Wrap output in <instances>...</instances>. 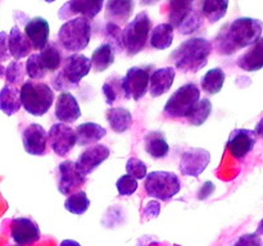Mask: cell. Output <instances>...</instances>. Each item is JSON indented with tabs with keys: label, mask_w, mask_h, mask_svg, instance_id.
Listing matches in <instances>:
<instances>
[{
	"label": "cell",
	"mask_w": 263,
	"mask_h": 246,
	"mask_svg": "<svg viewBox=\"0 0 263 246\" xmlns=\"http://www.w3.org/2000/svg\"><path fill=\"white\" fill-rule=\"evenodd\" d=\"M263 22L251 17H241L229 23L216 37V49L222 55H231L236 50L252 46L261 38Z\"/></svg>",
	"instance_id": "6da1fadb"
},
{
	"label": "cell",
	"mask_w": 263,
	"mask_h": 246,
	"mask_svg": "<svg viewBox=\"0 0 263 246\" xmlns=\"http://www.w3.org/2000/svg\"><path fill=\"white\" fill-rule=\"evenodd\" d=\"M212 53V44L203 37H193L180 44L171 58L175 67L182 72L197 73L204 68Z\"/></svg>",
	"instance_id": "7a4b0ae2"
},
{
	"label": "cell",
	"mask_w": 263,
	"mask_h": 246,
	"mask_svg": "<svg viewBox=\"0 0 263 246\" xmlns=\"http://www.w3.org/2000/svg\"><path fill=\"white\" fill-rule=\"evenodd\" d=\"M91 68V60L86 55L69 54L63 59L62 67L51 79V85L58 91L68 92V90L77 87L81 79L90 73Z\"/></svg>",
	"instance_id": "3957f363"
},
{
	"label": "cell",
	"mask_w": 263,
	"mask_h": 246,
	"mask_svg": "<svg viewBox=\"0 0 263 246\" xmlns=\"http://www.w3.org/2000/svg\"><path fill=\"white\" fill-rule=\"evenodd\" d=\"M20 97L26 112L35 117H41L53 105L54 92L49 85L30 79L21 86Z\"/></svg>",
	"instance_id": "277c9868"
},
{
	"label": "cell",
	"mask_w": 263,
	"mask_h": 246,
	"mask_svg": "<svg viewBox=\"0 0 263 246\" xmlns=\"http://www.w3.org/2000/svg\"><path fill=\"white\" fill-rule=\"evenodd\" d=\"M91 37V23L84 17L67 20L58 31V43L67 51H81L89 45Z\"/></svg>",
	"instance_id": "5b68a950"
},
{
	"label": "cell",
	"mask_w": 263,
	"mask_h": 246,
	"mask_svg": "<svg viewBox=\"0 0 263 246\" xmlns=\"http://www.w3.org/2000/svg\"><path fill=\"white\" fill-rule=\"evenodd\" d=\"M152 31V19L146 12H140L122 30L123 49L130 56L136 55L145 48Z\"/></svg>",
	"instance_id": "8992f818"
},
{
	"label": "cell",
	"mask_w": 263,
	"mask_h": 246,
	"mask_svg": "<svg viewBox=\"0 0 263 246\" xmlns=\"http://www.w3.org/2000/svg\"><path fill=\"white\" fill-rule=\"evenodd\" d=\"M199 100V87L194 82H189L179 87L170 96L164 105V113L171 118H187Z\"/></svg>",
	"instance_id": "52a82bcc"
},
{
	"label": "cell",
	"mask_w": 263,
	"mask_h": 246,
	"mask_svg": "<svg viewBox=\"0 0 263 246\" xmlns=\"http://www.w3.org/2000/svg\"><path fill=\"white\" fill-rule=\"evenodd\" d=\"M144 189L151 197L167 201L179 194L181 190V182L172 172L156 171L146 174Z\"/></svg>",
	"instance_id": "ba28073f"
},
{
	"label": "cell",
	"mask_w": 263,
	"mask_h": 246,
	"mask_svg": "<svg viewBox=\"0 0 263 246\" xmlns=\"http://www.w3.org/2000/svg\"><path fill=\"white\" fill-rule=\"evenodd\" d=\"M151 67H131L125 77H122V87L126 99L140 100L149 90Z\"/></svg>",
	"instance_id": "9c48e42d"
},
{
	"label": "cell",
	"mask_w": 263,
	"mask_h": 246,
	"mask_svg": "<svg viewBox=\"0 0 263 246\" xmlns=\"http://www.w3.org/2000/svg\"><path fill=\"white\" fill-rule=\"evenodd\" d=\"M211 161L210 151L202 148H189L180 156V172L184 176L199 177Z\"/></svg>",
	"instance_id": "30bf717a"
},
{
	"label": "cell",
	"mask_w": 263,
	"mask_h": 246,
	"mask_svg": "<svg viewBox=\"0 0 263 246\" xmlns=\"http://www.w3.org/2000/svg\"><path fill=\"white\" fill-rule=\"evenodd\" d=\"M48 142L58 156H66L76 145V131L64 123L51 126L48 133Z\"/></svg>",
	"instance_id": "8fae6325"
},
{
	"label": "cell",
	"mask_w": 263,
	"mask_h": 246,
	"mask_svg": "<svg viewBox=\"0 0 263 246\" xmlns=\"http://www.w3.org/2000/svg\"><path fill=\"white\" fill-rule=\"evenodd\" d=\"M109 149L103 144H95L89 146L86 150L77 158L74 161V167L82 176H89L95 171L102 163H104L109 158Z\"/></svg>",
	"instance_id": "7c38bea8"
},
{
	"label": "cell",
	"mask_w": 263,
	"mask_h": 246,
	"mask_svg": "<svg viewBox=\"0 0 263 246\" xmlns=\"http://www.w3.org/2000/svg\"><path fill=\"white\" fill-rule=\"evenodd\" d=\"M257 144L254 131L248 128H236L231 131L228 140V150L236 159H243L251 153Z\"/></svg>",
	"instance_id": "4fadbf2b"
},
{
	"label": "cell",
	"mask_w": 263,
	"mask_h": 246,
	"mask_svg": "<svg viewBox=\"0 0 263 246\" xmlns=\"http://www.w3.org/2000/svg\"><path fill=\"white\" fill-rule=\"evenodd\" d=\"M10 235L17 245H32L40 240L41 232L39 225L30 218L18 217L10 223Z\"/></svg>",
	"instance_id": "5bb4252c"
},
{
	"label": "cell",
	"mask_w": 263,
	"mask_h": 246,
	"mask_svg": "<svg viewBox=\"0 0 263 246\" xmlns=\"http://www.w3.org/2000/svg\"><path fill=\"white\" fill-rule=\"evenodd\" d=\"M103 5H104V3L102 0H97V2H90V0H72V2H67L59 9L58 17L61 19L66 20L73 17V15H80V17H84L90 20L99 14Z\"/></svg>",
	"instance_id": "9a60e30c"
},
{
	"label": "cell",
	"mask_w": 263,
	"mask_h": 246,
	"mask_svg": "<svg viewBox=\"0 0 263 246\" xmlns=\"http://www.w3.org/2000/svg\"><path fill=\"white\" fill-rule=\"evenodd\" d=\"M59 182L58 190L63 195H71L76 192L80 187L84 186L86 177L82 176L74 167V161L64 160L59 164Z\"/></svg>",
	"instance_id": "2e32d148"
},
{
	"label": "cell",
	"mask_w": 263,
	"mask_h": 246,
	"mask_svg": "<svg viewBox=\"0 0 263 246\" xmlns=\"http://www.w3.org/2000/svg\"><path fill=\"white\" fill-rule=\"evenodd\" d=\"M22 142L26 153L31 155H44L48 146V132L37 123L28 125L22 132Z\"/></svg>",
	"instance_id": "e0dca14e"
},
{
	"label": "cell",
	"mask_w": 263,
	"mask_h": 246,
	"mask_svg": "<svg viewBox=\"0 0 263 246\" xmlns=\"http://www.w3.org/2000/svg\"><path fill=\"white\" fill-rule=\"evenodd\" d=\"M25 35L30 41L33 50H43L49 43L50 26L45 18L35 17L26 23Z\"/></svg>",
	"instance_id": "ac0fdd59"
},
{
	"label": "cell",
	"mask_w": 263,
	"mask_h": 246,
	"mask_svg": "<svg viewBox=\"0 0 263 246\" xmlns=\"http://www.w3.org/2000/svg\"><path fill=\"white\" fill-rule=\"evenodd\" d=\"M55 117L64 123H73L81 117V108L71 92L59 94L55 102Z\"/></svg>",
	"instance_id": "d6986e66"
},
{
	"label": "cell",
	"mask_w": 263,
	"mask_h": 246,
	"mask_svg": "<svg viewBox=\"0 0 263 246\" xmlns=\"http://www.w3.org/2000/svg\"><path fill=\"white\" fill-rule=\"evenodd\" d=\"M133 0H110L105 4V19L113 25H127L134 12Z\"/></svg>",
	"instance_id": "ffe728a7"
},
{
	"label": "cell",
	"mask_w": 263,
	"mask_h": 246,
	"mask_svg": "<svg viewBox=\"0 0 263 246\" xmlns=\"http://www.w3.org/2000/svg\"><path fill=\"white\" fill-rule=\"evenodd\" d=\"M175 72L174 67H163L158 68L151 74L149 79V92L153 97H159L163 94L170 91L175 81Z\"/></svg>",
	"instance_id": "44dd1931"
},
{
	"label": "cell",
	"mask_w": 263,
	"mask_h": 246,
	"mask_svg": "<svg viewBox=\"0 0 263 246\" xmlns=\"http://www.w3.org/2000/svg\"><path fill=\"white\" fill-rule=\"evenodd\" d=\"M8 49H9L10 56H13L14 60H21V59L26 58L32 51V46H31L28 38L26 37L25 32L21 31V28L17 26L12 27L9 35H8Z\"/></svg>",
	"instance_id": "7402d4cb"
},
{
	"label": "cell",
	"mask_w": 263,
	"mask_h": 246,
	"mask_svg": "<svg viewBox=\"0 0 263 246\" xmlns=\"http://www.w3.org/2000/svg\"><path fill=\"white\" fill-rule=\"evenodd\" d=\"M236 64L246 72H257L263 68V36L249 48L248 51L239 56Z\"/></svg>",
	"instance_id": "603a6c76"
},
{
	"label": "cell",
	"mask_w": 263,
	"mask_h": 246,
	"mask_svg": "<svg viewBox=\"0 0 263 246\" xmlns=\"http://www.w3.org/2000/svg\"><path fill=\"white\" fill-rule=\"evenodd\" d=\"M74 131H76V144L80 146H91V144L98 142L107 135V130L94 122L81 123Z\"/></svg>",
	"instance_id": "cb8c5ba5"
},
{
	"label": "cell",
	"mask_w": 263,
	"mask_h": 246,
	"mask_svg": "<svg viewBox=\"0 0 263 246\" xmlns=\"http://www.w3.org/2000/svg\"><path fill=\"white\" fill-rule=\"evenodd\" d=\"M37 56L46 73H53V72L59 71L62 63H63L62 50L58 48L55 43L46 44L45 48L39 51Z\"/></svg>",
	"instance_id": "d4e9b609"
},
{
	"label": "cell",
	"mask_w": 263,
	"mask_h": 246,
	"mask_svg": "<svg viewBox=\"0 0 263 246\" xmlns=\"http://www.w3.org/2000/svg\"><path fill=\"white\" fill-rule=\"evenodd\" d=\"M144 146L145 151L154 159L166 158L170 151L168 142L162 132L158 131H151L144 137Z\"/></svg>",
	"instance_id": "484cf974"
},
{
	"label": "cell",
	"mask_w": 263,
	"mask_h": 246,
	"mask_svg": "<svg viewBox=\"0 0 263 246\" xmlns=\"http://www.w3.org/2000/svg\"><path fill=\"white\" fill-rule=\"evenodd\" d=\"M105 117L110 128L117 133L126 132L133 126V115L126 108H110L105 112Z\"/></svg>",
	"instance_id": "4316f807"
},
{
	"label": "cell",
	"mask_w": 263,
	"mask_h": 246,
	"mask_svg": "<svg viewBox=\"0 0 263 246\" xmlns=\"http://www.w3.org/2000/svg\"><path fill=\"white\" fill-rule=\"evenodd\" d=\"M20 89L5 84L0 90V110L7 115H13L21 109Z\"/></svg>",
	"instance_id": "83f0119b"
},
{
	"label": "cell",
	"mask_w": 263,
	"mask_h": 246,
	"mask_svg": "<svg viewBox=\"0 0 263 246\" xmlns=\"http://www.w3.org/2000/svg\"><path fill=\"white\" fill-rule=\"evenodd\" d=\"M174 27L170 23H161L152 30L149 43L152 48L157 50H164L170 48L174 41Z\"/></svg>",
	"instance_id": "f1b7e54d"
},
{
	"label": "cell",
	"mask_w": 263,
	"mask_h": 246,
	"mask_svg": "<svg viewBox=\"0 0 263 246\" xmlns=\"http://www.w3.org/2000/svg\"><path fill=\"white\" fill-rule=\"evenodd\" d=\"M91 67L95 72H103L115 63V49L108 43L98 46L91 55Z\"/></svg>",
	"instance_id": "f546056e"
},
{
	"label": "cell",
	"mask_w": 263,
	"mask_h": 246,
	"mask_svg": "<svg viewBox=\"0 0 263 246\" xmlns=\"http://www.w3.org/2000/svg\"><path fill=\"white\" fill-rule=\"evenodd\" d=\"M226 73L221 68H212L202 77L200 86L203 91L210 95H216L222 90L225 84Z\"/></svg>",
	"instance_id": "4dcf8cb0"
},
{
	"label": "cell",
	"mask_w": 263,
	"mask_h": 246,
	"mask_svg": "<svg viewBox=\"0 0 263 246\" xmlns=\"http://www.w3.org/2000/svg\"><path fill=\"white\" fill-rule=\"evenodd\" d=\"M229 2L226 0H205L202 3L200 14L207 18L211 23H216L226 15Z\"/></svg>",
	"instance_id": "1f68e13d"
},
{
	"label": "cell",
	"mask_w": 263,
	"mask_h": 246,
	"mask_svg": "<svg viewBox=\"0 0 263 246\" xmlns=\"http://www.w3.org/2000/svg\"><path fill=\"white\" fill-rule=\"evenodd\" d=\"M194 7L192 2H186V0H180V2H170V9H168V20L170 25L175 28H179L184 18L186 17L190 9Z\"/></svg>",
	"instance_id": "d6a6232c"
},
{
	"label": "cell",
	"mask_w": 263,
	"mask_h": 246,
	"mask_svg": "<svg viewBox=\"0 0 263 246\" xmlns=\"http://www.w3.org/2000/svg\"><path fill=\"white\" fill-rule=\"evenodd\" d=\"M103 94H104L105 101L108 105H113L120 99H126L122 87V78L117 76L108 78L103 85Z\"/></svg>",
	"instance_id": "836d02e7"
},
{
	"label": "cell",
	"mask_w": 263,
	"mask_h": 246,
	"mask_svg": "<svg viewBox=\"0 0 263 246\" xmlns=\"http://www.w3.org/2000/svg\"><path fill=\"white\" fill-rule=\"evenodd\" d=\"M90 200L87 197L85 191H76L73 194L69 195L64 202V208L68 210L69 213L76 215H81L89 209Z\"/></svg>",
	"instance_id": "e575fe53"
},
{
	"label": "cell",
	"mask_w": 263,
	"mask_h": 246,
	"mask_svg": "<svg viewBox=\"0 0 263 246\" xmlns=\"http://www.w3.org/2000/svg\"><path fill=\"white\" fill-rule=\"evenodd\" d=\"M211 112H212V102L208 97H203L195 105L193 112L187 117V120L193 126H202L210 118Z\"/></svg>",
	"instance_id": "d590c367"
},
{
	"label": "cell",
	"mask_w": 263,
	"mask_h": 246,
	"mask_svg": "<svg viewBox=\"0 0 263 246\" xmlns=\"http://www.w3.org/2000/svg\"><path fill=\"white\" fill-rule=\"evenodd\" d=\"M25 74H26V67L22 61L13 60L8 64L5 68V79H7V85L10 86H22L25 84Z\"/></svg>",
	"instance_id": "8d00e7d4"
},
{
	"label": "cell",
	"mask_w": 263,
	"mask_h": 246,
	"mask_svg": "<svg viewBox=\"0 0 263 246\" xmlns=\"http://www.w3.org/2000/svg\"><path fill=\"white\" fill-rule=\"evenodd\" d=\"M203 26V17L200 14V12H198L194 7L190 9V12L187 13L186 17L184 18V20L181 22V25L179 26L177 31L182 35H192L193 32H197L200 27Z\"/></svg>",
	"instance_id": "74e56055"
},
{
	"label": "cell",
	"mask_w": 263,
	"mask_h": 246,
	"mask_svg": "<svg viewBox=\"0 0 263 246\" xmlns=\"http://www.w3.org/2000/svg\"><path fill=\"white\" fill-rule=\"evenodd\" d=\"M25 67H26V74H27L32 81H35V79H43L44 77L48 74L45 72V69L43 68V66H41L40 60H39L37 53L31 54V55L28 56Z\"/></svg>",
	"instance_id": "f35d334b"
},
{
	"label": "cell",
	"mask_w": 263,
	"mask_h": 246,
	"mask_svg": "<svg viewBox=\"0 0 263 246\" xmlns=\"http://www.w3.org/2000/svg\"><path fill=\"white\" fill-rule=\"evenodd\" d=\"M105 37L109 45L113 46V49L117 50H122L123 44H122V30L120 26L113 25V23H107L105 26Z\"/></svg>",
	"instance_id": "ab89813d"
},
{
	"label": "cell",
	"mask_w": 263,
	"mask_h": 246,
	"mask_svg": "<svg viewBox=\"0 0 263 246\" xmlns=\"http://www.w3.org/2000/svg\"><path fill=\"white\" fill-rule=\"evenodd\" d=\"M126 171H127L128 176H131L133 178H135L136 181L138 179H143L146 177V164L144 163L143 160L138 158H130L126 163Z\"/></svg>",
	"instance_id": "60d3db41"
},
{
	"label": "cell",
	"mask_w": 263,
	"mask_h": 246,
	"mask_svg": "<svg viewBox=\"0 0 263 246\" xmlns=\"http://www.w3.org/2000/svg\"><path fill=\"white\" fill-rule=\"evenodd\" d=\"M116 186H117V191L121 196H130L138 190V181L128 174H125L118 178Z\"/></svg>",
	"instance_id": "b9f144b4"
},
{
	"label": "cell",
	"mask_w": 263,
	"mask_h": 246,
	"mask_svg": "<svg viewBox=\"0 0 263 246\" xmlns=\"http://www.w3.org/2000/svg\"><path fill=\"white\" fill-rule=\"evenodd\" d=\"M233 246H263V241L257 233H246L240 236Z\"/></svg>",
	"instance_id": "7bdbcfd3"
},
{
	"label": "cell",
	"mask_w": 263,
	"mask_h": 246,
	"mask_svg": "<svg viewBox=\"0 0 263 246\" xmlns=\"http://www.w3.org/2000/svg\"><path fill=\"white\" fill-rule=\"evenodd\" d=\"M159 212H161V205L156 200H152L145 205L143 210V215L145 219H153V218L158 217Z\"/></svg>",
	"instance_id": "ee69618b"
},
{
	"label": "cell",
	"mask_w": 263,
	"mask_h": 246,
	"mask_svg": "<svg viewBox=\"0 0 263 246\" xmlns=\"http://www.w3.org/2000/svg\"><path fill=\"white\" fill-rule=\"evenodd\" d=\"M10 59L9 49H8V33L0 31V63L8 61Z\"/></svg>",
	"instance_id": "f6af8a7d"
},
{
	"label": "cell",
	"mask_w": 263,
	"mask_h": 246,
	"mask_svg": "<svg viewBox=\"0 0 263 246\" xmlns=\"http://www.w3.org/2000/svg\"><path fill=\"white\" fill-rule=\"evenodd\" d=\"M215 189L216 187H215V183H213V182H211V181L205 182V183L200 187L199 191H198V199L199 200L208 199V197H210L211 195L215 192Z\"/></svg>",
	"instance_id": "bcb514c9"
},
{
	"label": "cell",
	"mask_w": 263,
	"mask_h": 246,
	"mask_svg": "<svg viewBox=\"0 0 263 246\" xmlns=\"http://www.w3.org/2000/svg\"><path fill=\"white\" fill-rule=\"evenodd\" d=\"M254 133H256V136H259V137L263 138V117L257 123L256 128H254Z\"/></svg>",
	"instance_id": "7dc6e473"
},
{
	"label": "cell",
	"mask_w": 263,
	"mask_h": 246,
	"mask_svg": "<svg viewBox=\"0 0 263 246\" xmlns=\"http://www.w3.org/2000/svg\"><path fill=\"white\" fill-rule=\"evenodd\" d=\"M59 246H81V245L74 240H63Z\"/></svg>",
	"instance_id": "c3c4849f"
},
{
	"label": "cell",
	"mask_w": 263,
	"mask_h": 246,
	"mask_svg": "<svg viewBox=\"0 0 263 246\" xmlns=\"http://www.w3.org/2000/svg\"><path fill=\"white\" fill-rule=\"evenodd\" d=\"M254 233H257L258 236H263V218H262L261 222L258 223V227H257L256 232H254Z\"/></svg>",
	"instance_id": "681fc988"
},
{
	"label": "cell",
	"mask_w": 263,
	"mask_h": 246,
	"mask_svg": "<svg viewBox=\"0 0 263 246\" xmlns=\"http://www.w3.org/2000/svg\"><path fill=\"white\" fill-rule=\"evenodd\" d=\"M4 76H5V67L0 63V78H3Z\"/></svg>",
	"instance_id": "f907efd6"
},
{
	"label": "cell",
	"mask_w": 263,
	"mask_h": 246,
	"mask_svg": "<svg viewBox=\"0 0 263 246\" xmlns=\"http://www.w3.org/2000/svg\"><path fill=\"white\" fill-rule=\"evenodd\" d=\"M14 246H21V245H14Z\"/></svg>",
	"instance_id": "816d5d0a"
}]
</instances>
